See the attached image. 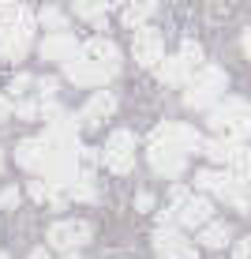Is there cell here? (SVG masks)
Returning a JSON list of instances; mask_svg holds the SVG:
<instances>
[{
  "instance_id": "1",
  "label": "cell",
  "mask_w": 251,
  "mask_h": 259,
  "mask_svg": "<svg viewBox=\"0 0 251 259\" xmlns=\"http://www.w3.org/2000/svg\"><path fill=\"white\" fill-rule=\"evenodd\" d=\"M34 15L30 8L15 4L4 12V19H0V60H23L26 53H30V41H34Z\"/></svg>"
},
{
  "instance_id": "2",
  "label": "cell",
  "mask_w": 251,
  "mask_h": 259,
  "mask_svg": "<svg viewBox=\"0 0 251 259\" xmlns=\"http://www.w3.org/2000/svg\"><path fill=\"white\" fill-rule=\"evenodd\" d=\"M210 128L221 139L232 143H247L251 139V102L244 98H225V102L210 105Z\"/></svg>"
},
{
  "instance_id": "3",
  "label": "cell",
  "mask_w": 251,
  "mask_h": 259,
  "mask_svg": "<svg viewBox=\"0 0 251 259\" xmlns=\"http://www.w3.org/2000/svg\"><path fill=\"white\" fill-rule=\"evenodd\" d=\"M184 87H187L184 91V105L187 109H210V105L221 102V94L229 91V75L221 68H214V64H203Z\"/></svg>"
},
{
  "instance_id": "4",
  "label": "cell",
  "mask_w": 251,
  "mask_h": 259,
  "mask_svg": "<svg viewBox=\"0 0 251 259\" xmlns=\"http://www.w3.org/2000/svg\"><path fill=\"white\" fill-rule=\"evenodd\" d=\"M195 184H199L203 192H210V195H218V199L232 203L236 210H247L251 207L247 181L240 173H232V169H203V173L195 177Z\"/></svg>"
},
{
  "instance_id": "5",
  "label": "cell",
  "mask_w": 251,
  "mask_h": 259,
  "mask_svg": "<svg viewBox=\"0 0 251 259\" xmlns=\"http://www.w3.org/2000/svg\"><path fill=\"white\" fill-rule=\"evenodd\" d=\"M146 158H150V169H154L158 177H165V181H173V177H180L187 169V150L180 147V143L161 139V136H150Z\"/></svg>"
},
{
  "instance_id": "6",
  "label": "cell",
  "mask_w": 251,
  "mask_h": 259,
  "mask_svg": "<svg viewBox=\"0 0 251 259\" xmlns=\"http://www.w3.org/2000/svg\"><path fill=\"white\" fill-rule=\"evenodd\" d=\"M116 71H120V64H105L97 57H86L83 49H79V57H71L64 64V75L75 87H105L109 79H116Z\"/></svg>"
},
{
  "instance_id": "7",
  "label": "cell",
  "mask_w": 251,
  "mask_h": 259,
  "mask_svg": "<svg viewBox=\"0 0 251 259\" xmlns=\"http://www.w3.org/2000/svg\"><path fill=\"white\" fill-rule=\"evenodd\" d=\"M199 68H203V46L184 41L176 57H169V60L158 64V75H161V83H169V87H184Z\"/></svg>"
},
{
  "instance_id": "8",
  "label": "cell",
  "mask_w": 251,
  "mask_h": 259,
  "mask_svg": "<svg viewBox=\"0 0 251 259\" xmlns=\"http://www.w3.org/2000/svg\"><path fill=\"white\" fill-rule=\"evenodd\" d=\"M210 214H214V207H210L206 195H191L180 184L173 188V222H180L187 229H203L210 222Z\"/></svg>"
},
{
  "instance_id": "9",
  "label": "cell",
  "mask_w": 251,
  "mask_h": 259,
  "mask_svg": "<svg viewBox=\"0 0 251 259\" xmlns=\"http://www.w3.org/2000/svg\"><path fill=\"white\" fill-rule=\"evenodd\" d=\"M102 162L113 169V173H131L135 169V136L128 128H116L102 147Z\"/></svg>"
},
{
  "instance_id": "10",
  "label": "cell",
  "mask_w": 251,
  "mask_h": 259,
  "mask_svg": "<svg viewBox=\"0 0 251 259\" xmlns=\"http://www.w3.org/2000/svg\"><path fill=\"white\" fill-rule=\"evenodd\" d=\"M94 237L90 222H79V218H68V222H53L49 226V248H60V252H75V248H83L86 240Z\"/></svg>"
},
{
  "instance_id": "11",
  "label": "cell",
  "mask_w": 251,
  "mask_h": 259,
  "mask_svg": "<svg viewBox=\"0 0 251 259\" xmlns=\"http://www.w3.org/2000/svg\"><path fill=\"white\" fill-rule=\"evenodd\" d=\"M154 252L161 259H199L195 244L187 240L176 226H158L154 229Z\"/></svg>"
},
{
  "instance_id": "12",
  "label": "cell",
  "mask_w": 251,
  "mask_h": 259,
  "mask_svg": "<svg viewBox=\"0 0 251 259\" xmlns=\"http://www.w3.org/2000/svg\"><path fill=\"white\" fill-rule=\"evenodd\" d=\"M131 53H135V60L142 68H158L161 60H165V41H161V34L154 26H135V41H131Z\"/></svg>"
},
{
  "instance_id": "13",
  "label": "cell",
  "mask_w": 251,
  "mask_h": 259,
  "mask_svg": "<svg viewBox=\"0 0 251 259\" xmlns=\"http://www.w3.org/2000/svg\"><path fill=\"white\" fill-rule=\"evenodd\" d=\"M116 113V94L113 91H97L90 102L83 105V113H79V124H86V128H97V124H105Z\"/></svg>"
},
{
  "instance_id": "14",
  "label": "cell",
  "mask_w": 251,
  "mask_h": 259,
  "mask_svg": "<svg viewBox=\"0 0 251 259\" xmlns=\"http://www.w3.org/2000/svg\"><path fill=\"white\" fill-rule=\"evenodd\" d=\"M79 49H83V46H79L68 30H53L49 38L41 41V57H45V60H60V64H68L71 57H79Z\"/></svg>"
},
{
  "instance_id": "15",
  "label": "cell",
  "mask_w": 251,
  "mask_h": 259,
  "mask_svg": "<svg viewBox=\"0 0 251 259\" xmlns=\"http://www.w3.org/2000/svg\"><path fill=\"white\" fill-rule=\"evenodd\" d=\"M150 136H161V139H173V143H180V147L191 154V150H203V136L195 128H187V124H176V120H161Z\"/></svg>"
},
{
  "instance_id": "16",
  "label": "cell",
  "mask_w": 251,
  "mask_h": 259,
  "mask_svg": "<svg viewBox=\"0 0 251 259\" xmlns=\"http://www.w3.org/2000/svg\"><path fill=\"white\" fill-rule=\"evenodd\" d=\"M15 162L23 169H30V173H41V165H45V139H23L19 147H15Z\"/></svg>"
},
{
  "instance_id": "17",
  "label": "cell",
  "mask_w": 251,
  "mask_h": 259,
  "mask_svg": "<svg viewBox=\"0 0 251 259\" xmlns=\"http://www.w3.org/2000/svg\"><path fill=\"white\" fill-rule=\"evenodd\" d=\"M232 237V229L225 226V222H206V226L199 229V244L203 248H225Z\"/></svg>"
},
{
  "instance_id": "18",
  "label": "cell",
  "mask_w": 251,
  "mask_h": 259,
  "mask_svg": "<svg viewBox=\"0 0 251 259\" xmlns=\"http://www.w3.org/2000/svg\"><path fill=\"white\" fill-rule=\"evenodd\" d=\"M225 169H232V173H240L244 181H251V143H232V154Z\"/></svg>"
},
{
  "instance_id": "19",
  "label": "cell",
  "mask_w": 251,
  "mask_h": 259,
  "mask_svg": "<svg viewBox=\"0 0 251 259\" xmlns=\"http://www.w3.org/2000/svg\"><path fill=\"white\" fill-rule=\"evenodd\" d=\"M83 53H86V57L105 60V64H120V49H116L109 38H90V41L83 46Z\"/></svg>"
},
{
  "instance_id": "20",
  "label": "cell",
  "mask_w": 251,
  "mask_h": 259,
  "mask_svg": "<svg viewBox=\"0 0 251 259\" xmlns=\"http://www.w3.org/2000/svg\"><path fill=\"white\" fill-rule=\"evenodd\" d=\"M154 8H158V0H128V8H124V23L128 26H142L154 15Z\"/></svg>"
},
{
  "instance_id": "21",
  "label": "cell",
  "mask_w": 251,
  "mask_h": 259,
  "mask_svg": "<svg viewBox=\"0 0 251 259\" xmlns=\"http://www.w3.org/2000/svg\"><path fill=\"white\" fill-rule=\"evenodd\" d=\"M68 188H71V199H79V203H94L97 199V188H94V177L90 173H79Z\"/></svg>"
},
{
  "instance_id": "22",
  "label": "cell",
  "mask_w": 251,
  "mask_h": 259,
  "mask_svg": "<svg viewBox=\"0 0 251 259\" xmlns=\"http://www.w3.org/2000/svg\"><path fill=\"white\" fill-rule=\"evenodd\" d=\"M38 23H41V26H49V30H68V15L60 12V8H41Z\"/></svg>"
},
{
  "instance_id": "23",
  "label": "cell",
  "mask_w": 251,
  "mask_h": 259,
  "mask_svg": "<svg viewBox=\"0 0 251 259\" xmlns=\"http://www.w3.org/2000/svg\"><path fill=\"white\" fill-rule=\"evenodd\" d=\"M102 12H105L102 0H75V15L79 19H102Z\"/></svg>"
},
{
  "instance_id": "24",
  "label": "cell",
  "mask_w": 251,
  "mask_h": 259,
  "mask_svg": "<svg viewBox=\"0 0 251 259\" xmlns=\"http://www.w3.org/2000/svg\"><path fill=\"white\" fill-rule=\"evenodd\" d=\"M0 207H4V210L19 207V188H4V192H0Z\"/></svg>"
},
{
  "instance_id": "25",
  "label": "cell",
  "mask_w": 251,
  "mask_h": 259,
  "mask_svg": "<svg viewBox=\"0 0 251 259\" xmlns=\"http://www.w3.org/2000/svg\"><path fill=\"white\" fill-rule=\"evenodd\" d=\"M15 113H19L23 120H34V117L41 113V105H38V102H19V105H15Z\"/></svg>"
},
{
  "instance_id": "26",
  "label": "cell",
  "mask_w": 251,
  "mask_h": 259,
  "mask_svg": "<svg viewBox=\"0 0 251 259\" xmlns=\"http://www.w3.org/2000/svg\"><path fill=\"white\" fill-rule=\"evenodd\" d=\"M30 83H34L30 75H15L12 79V94H26V87H30Z\"/></svg>"
},
{
  "instance_id": "27",
  "label": "cell",
  "mask_w": 251,
  "mask_h": 259,
  "mask_svg": "<svg viewBox=\"0 0 251 259\" xmlns=\"http://www.w3.org/2000/svg\"><path fill=\"white\" fill-rule=\"evenodd\" d=\"M38 87H41V98H45V102H49L53 94H57V79H41Z\"/></svg>"
},
{
  "instance_id": "28",
  "label": "cell",
  "mask_w": 251,
  "mask_h": 259,
  "mask_svg": "<svg viewBox=\"0 0 251 259\" xmlns=\"http://www.w3.org/2000/svg\"><path fill=\"white\" fill-rule=\"evenodd\" d=\"M135 207H139V210H150V207H154V195H150V192H139V195H135Z\"/></svg>"
},
{
  "instance_id": "29",
  "label": "cell",
  "mask_w": 251,
  "mask_h": 259,
  "mask_svg": "<svg viewBox=\"0 0 251 259\" xmlns=\"http://www.w3.org/2000/svg\"><path fill=\"white\" fill-rule=\"evenodd\" d=\"M236 259H251V237H244L236 244Z\"/></svg>"
},
{
  "instance_id": "30",
  "label": "cell",
  "mask_w": 251,
  "mask_h": 259,
  "mask_svg": "<svg viewBox=\"0 0 251 259\" xmlns=\"http://www.w3.org/2000/svg\"><path fill=\"white\" fill-rule=\"evenodd\" d=\"M12 113H15V105H12V102H8V98H4V94H0V120H8V117H12Z\"/></svg>"
},
{
  "instance_id": "31",
  "label": "cell",
  "mask_w": 251,
  "mask_h": 259,
  "mask_svg": "<svg viewBox=\"0 0 251 259\" xmlns=\"http://www.w3.org/2000/svg\"><path fill=\"white\" fill-rule=\"evenodd\" d=\"M240 49H244V57L251 60V26H247V30H244V38H240Z\"/></svg>"
},
{
  "instance_id": "32",
  "label": "cell",
  "mask_w": 251,
  "mask_h": 259,
  "mask_svg": "<svg viewBox=\"0 0 251 259\" xmlns=\"http://www.w3.org/2000/svg\"><path fill=\"white\" fill-rule=\"evenodd\" d=\"M26 259H53V255L45 252V248H34V252H30V255H26Z\"/></svg>"
},
{
  "instance_id": "33",
  "label": "cell",
  "mask_w": 251,
  "mask_h": 259,
  "mask_svg": "<svg viewBox=\"0 0 251 259\" xmlns=\"http://www.w3.org/2000/svg\"><path fill=\"white\" fill-rule=\"evenodd\" d=\"M19 0H0V12H8V8H15Z\"/></svg>"
},
{
  "instance_id": "34",
  "label": "cell",
  "mask_w": 251,
  "mask_h": 259,
  "mask_svg": "<svg viewBox=\"0 0 251 259\" xmlns=\"http://www.w3.org/2000/svg\"><path fill=\"white\" fill-rule=\"evenodd\" d=\"M102 4H105V8H113V4H120V0H102Z\"/></svg>"
},
{
  "instance_id": "35",
  "label": "cell",
  "mask_w": 251,
  "mask_h": 259,
  "mask_svg": "<svg viewBox=\"0 0 251 259\" xmlns=\"http://www.w3.org/2000/svg\"><path fill=\"white\" fill-rule=\"evenodd\" d=\"M0 169H4V150H0Z\"/></svg>"
},
{
  "instance_id": "36",
  "label": "cell",
  "mask_w": 251,
  "mask_h": 259,
  "mask_svg": "<svg viewBox=\"0 0 251 259\" xmlns=\"http://www.w3.org/2000/svg\"><path fill=\"white\" fill-rule=\"evenodd\" d=\"M68 259H83V255H75V252H71V255H68Z\"/></svg>"
},
{
  "instance_id": "37",
  "label": "cell",
  "mask_w": 251,
  "mask_h": 259,
  "mask_svg": "<svg viewBox=\"0 0 251 259\" xmlns=\"http://www.w3.org/2000/svg\"><path fill=\"white\" fill-rule=\"evenodd\" d=\"M0 259H8V255H4V252H0Z\"/></svg>"
}]
</instances>
